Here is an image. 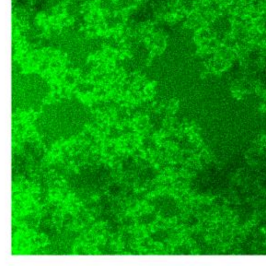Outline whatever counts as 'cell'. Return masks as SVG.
I'll return each instance as SVG.
<instances>
[{"mask_svg": "<svg viewBox=\"0 0 266 266\" xmlns=\"http://www.w3.org/2000/svg\"><path fill=\"white\" fill-rule=\"evenodd\" d=\"M210 6H211V8L214 10H217L219 8V4L216 2H212Z\"/></svg>", "mask_w": 266, "mask_h": 266, "instance_id": "cell-1", "label": "cell"}, {"mask_svg": "<svg viewBox=\"0 0 266 266\" xmlns=\"http://www.w3.org/2000/svg\"><path fill=\"white\" fill-rule=\"evenodd\" d=\"M264 28L266 30V21L264 22Z\"/></svg>", "mask_w": 266, "mask_h": 266, "instance_id": "cell-3", "label": "cell"}, {"mask_svg": "<svg viewBox=\"0 0 266 266\" xmlns=\"http://www.w3.org/2000/svg\"><path fill=\"white\" fill-rule=\"evenodd\" d=\"M226 43L228 44V45L230 46H233L236 44V41L232 39L228 40L226 41Z\"/></svg>", "mask_w": 266, "mask_h": 266, "instance_id": "cell-2", "label": "cell"}]
</instances>
